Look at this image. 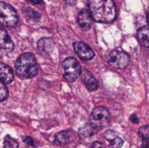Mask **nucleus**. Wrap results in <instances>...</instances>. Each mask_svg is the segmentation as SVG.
<instances>
[{"mask_svg": "<svg viewBox=\"0 0 149 148\" xmlns=\"http://www.w3.org/2000/svg\"><path fill=\"white\" fill-rule=\"evenodd\" d=\"M24 142H26L28 145H30V146H35L33 138H31V137H26V138H24Z\"/></svg>", "mask_w": 149, "mask_h": 148, "instance_id": "aec40b11", "label": "nucleus"}, {"mask_svg": "<svg viewBox=\"0 0 149 148\" xmlns=\"http://www.w3.org/2000/svg\"><path fill=\"white\" fill-rule=\"evenodd\" d=\"M18 22L17 12L5 2H0V24L8 28L15 26Z\"/></svg>", "mask_w": 149, "mask_h": 148, "instance_id": "20e7f679", "label": "nucleus"}, {"mask_svg": "<svg viewBox=\"0 0 149 148\" xmlns=\"http://www.w3.org/2000/svg\"><path fill=\"white\" fill-rule=\"evenodd\" d=\"M130 121H131L132 123H134V124H137V123L139 122V119H138V117L134 114V115H132V116L130 117Z\"/></svg>", "mask_w": 149, "mask_h": 148, "instance_id": "412c9836", "label": "nucleus"}, {"mask_svg": "<svg viewBox=\"0 0 149 148\" xmlns=\"http://www.w3.org/2000/svg\"><path fill=\"white\" fill-rule=\"evenodd\" d=\"M7 97H8V91L5 86V83L0 80V101H5L7 99Z\"/></svg>", "mask_w": 149, "mask_h": 148, "instance_id": "a211bd4d", "label": "nucleus"}, {"mask_svg": "<svg viewBox=\"0 0 149 148\" xmlns=\"http://www.w3.org/2000/svg\"><path fill=\"white\" fill-rule=\"evenodd\" d=\"M104 137L108 142L110 148H121L122 145H123V139L113 130L106 131Z\"/></svg>", "mask_w": 149, "mask_h": 148, "instance_id": "1a4fd4ad", "label": "nucleus"}, {"mask_svg": "<svg viewBox=\"0 0 149 148\" xmlns=\"http://www.w3.org/2000/svg\"><path fill=\"white\" fill-rule=\"evenodd\" d=\"M63 75L68 82H74L81 74V67L75 58L69 57L63 61Z\"/></svg>", "mask_w": 149, "mask_h": 148, "instance_id": "39448f33", "label": "nucleus"}, {"mask_svg": "<svg viewBox=\"0 0 149 148\" xmlns=\"http://www.w3.org/2000/svg\"><path fill=\"white\" fill-rule=\"evenodd\" d=\"M111 115L108 109L104 107H96L93 109L89 117V124L95 130L104 128L110 124Z\"/></svg>", "mask_w": 149, "mask_h": 148, "instance_id": "7ed1b4c3", "label": "nucleus"}, {"mask_svg": "<svg viewBox=\"0 0 149 148\" xmlns=\"http://www.w3.org/2000/svg\"><path fill=\"white\" fill-rule=\"evenodd\" d=\"M142 148H149V140L142 141Z\"/></svg>", "mask_w": 149, "mask_h": 148, "instance_id": "4be33fe9", "label": "nucleus"}, {"mask_svg": "<svg viewBox=\"0 0 149 148\" xmlns=\"http://www.w3.org/2000/svg\"><path fill=\"white\" fill-rule=\"evenodd\" d=\"M137 38L139 43L143 47L148 48L149 47V26H142L139 28L137 32Z\"/></svg>", "mask_w": 149, "mask_h": 148, "instance_id": "4468645a", "label": "nucleus"}, {"mask_svg": "<svg viewBox=\"0 0 149 148\" xmlns=\"http://www.w3.org/2000/svg\"><path fill=\"white\" fill-rule=\"evenodd\" d=\"M30 1H31L33 4H39V3H41L42 0H30Z\"/></svg>", "mask_w": 149, "mask_h": 148, "instance_id": "5701e85b", "label": "nucleus"}, {"mask_svg": "<svg viewBox=\"0 0 149 148\" xmlns=\"http://www.w3.org/2000/svg\"><path fill=\"white\" fill-rule=\"evenodd\" d=\"M73 48H74L75 53L78 55V57L80 58L83 61H89L92 58L94 57V52L91 48L89 47L88 45H86L83 42L79 41V42H75L74 45H73Z\"/></svg>", "mask_w": 149, "mask_h": 148, "instance_id": "0eeeda50", "label": "nucleus"}, {"mask_svg": "<svg viewBox=\"0 0 149 148\" xmlns=\"http://www.w3.org/2000/svg\"><path fill=\"white\" fill-rule=\"evenodd\" d=\"M92 19H93V18H92L88 9L80 10L78 15H77V22H78L79 26L84 31H87L91 28Z\"/></svg>", "mask_w": 149, "mask_h": 148, "instance_id": "6e6552de", "label": "nucleus"}, {"mask_svg": "<svg viewBox=\"0 0 149 148\" xmlns=\"http://www.w3.org/2000/svg\"><path fill=\"white\" fill-rule=\"evenodd\" d=\"M91 148H106V147L104 146V144L102 142H97L96 141V142H93L91 144Z\"/></svg>", "mask_w": 149, "mask_h": 148, "instance_id": "6ab92c4d", "label": "nucleus"}, {"mask_svg": "<svg viewBox=\"0 0 149 148\" xmlns=\"http://www.w3.org/2000/svg\"><path fill=\"white\" fill-rule=\"evenodd\" d=\"M146 15H147V22H148V24H149V7H148V9H147V13H146Z\"/></svg>", "mask_w": 149, "mask_h": 148, "instance_id": "b1692460", "label": "nucleus"}, {"mask_svg": "<svg viewBox=\"0 0 149 148\" xmlns=\"http://www.w3.org/2000/svg\"><path fill=\"white\" fill-rule=\"evenodd\" d=\"M75 139V133L71 130L61 131L55 135V144L57 145H66L68 143L72 142Z\"/></svg>", "mask_w": 149, "mask_h": 148, "instance_id": "9d476101", "label": "nucleus"}, {"mask_svg": "<svg viewBox=\"0 0 149 148\" xmlns=\"http://www.w3.org/2000/svg\"><path fill=\"white\" fill-rule=\"evenodd\" d=\"M39 66L37 59L31 53H24L18 57L15 63L16 74L24 79H29L38 74Z\"/></svg>", "mask_w": 149, "mask_h": 148, "instance_id": "f03ea898", "label": "nucleus"}, {"mask_svg": "<svg viewBox=\"0 0 149 148\" xmlns=\"http://www.w3.org/2000/svg\"><path fill=\"white\" fill-rule=\"evenodd\" d=\"M14 79V73L8 65L0 63V80L4 83H10Z\"/></svg>", "mask_w": 149, "mask_h": 148, "instance_id": "f8f14e48", "label": "nucleus"}, {"mask_svg": "<svg viewBox=\"0 0 149 148\" xmlns=\"http://www.w3.org/2000/svg\"><path fill=\"white\" fill-rule=\"evenodd\" d=\"M0 48L6 51H12L14 45L11 41V38L9 37L8 33L0 26Z\"/></svg>", "mask_w": 149, "mask_h": 148, "instance_id": "9b49d317", "label": "nucleus"}, {"mask_svg": "<svg viewBox=\"0 0 149 148\" xmlns=\"http://www.w3.org/2000/svg\"><path fill=\"white\" fill-rule=\"evenodd\" d=\"M138 135L141 137L142 141L149 140V126H143L138 130Z\"/></svg>", "mask_w": 149, "mask_h": 148, "instance_id": "f3484780", "label": "nucleus"}, {"mask_svg": "<svg viewBox=\"0 0 149 148\" xmlns=\"http://www.w3.org/2000/svg\"><path fill=\"white\" fill-rule=\"evenodd\" d=\"M82 80H83L85 86H86V88L88 89V90L94 91V90L97 89V87H98L97 81H96V79L94 78V77L91 75V73L87 71V70H84V71H83Z\"/></svg>", "mask_w": 149, "mask_h": 148, "instance_id": "ddd939ff", "label": "nucleus"}, {"mask_svg": "<svg viewBox=\"0 0 149 148\" xmlns=\"http://www.w3.org/2000/svg\"><path fill=\"white\" fill-rule=\"evenodd\" d=\"M108 62L112 67L116 69H124L130 63V56L122 50H114L108 55Z\"/></svg>", "mask_w": 149, "mask_h": 148, "instance_id": "423d86ee", "label": "nucleus"}, {"mask_svg": "<svg viewBox=\"0 0 149 148\" xmlns=\"http://www.w3.org/2000/svg\"><path fill=\"white\" fill-rule=\"evenodd\" d=\"M4 148H18V143L15 139H13L10 136H6L4 138V143H3Z\"/></svg>", "mask_w": 149, "mask_h": 148, "instance_id": "dca6fc26", "label": "nucleus"}, {"mask_svg": "<svg viewBox=\"0 0 149 148\" xmlns=\"http://www.w3.org/2000/svg\"><path fill=\"white\" fill-rule=\"evenodd\" d=\"M88 10L92 18L102 24H111L116 18L114 0H88Z\"/></svg>", "mask_w": 149, "mask_h": 148, "instance_id": "f257e3e1", "label": "nucleus"}, {"mask_svg": "<svg viewBox=\"0 0 149 148\" xmlns=\"http://www.w3.org/2000/svg\"><path fill=\"white\" fill-rule=\"evenodd\" d=\"M94 130L95 129L91 126L90 124H87L85 126H83L82 128L79 130V135H80L81 138H88V137H91L94 133Z\"/></svg>", "mask_w": 149, "mask_h": 148, "instance_id": "2eb2a0df", "label": "nucleus"}]
</instances>
